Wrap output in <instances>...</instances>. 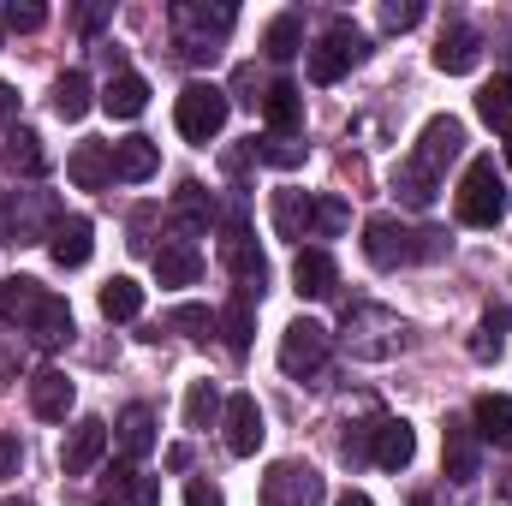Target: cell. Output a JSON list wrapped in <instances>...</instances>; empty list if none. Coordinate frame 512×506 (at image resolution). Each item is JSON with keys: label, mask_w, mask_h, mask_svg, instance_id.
Masks as SVG:
<instances>
[{"label": "cell", "mask_w": 512, "mask_h": 506, "mask_svg": "<svg viewBox=\"0 0 512 506\" xmlns=\"http://www.w3.org/2000/svg\"><path fill=\"white\" fill-rule=\"evenodd\" d=\"M0 161H6V173H18V179H42V173H48V149H42V137H36L30 126L6 131Z\"/></svg>", "instance_id": "20"}, {"label": "cell", "mask_w": 512, "mask_h": 506, "mask_svg": "<svg viewBox=\"0 0 512 506\" xmlns=\"http://www.w3.org/2000/svg\"><path fill=\"white\" fill-rule=\"evenodd\" d=\"M346 227H352L346 197H316V203H310V239H340Z\"/></svg>", "instance_id": "37"}, {"label": "cell", "mask_w": 512, "mask_h": 506, "mask_svg": "<svg viewBox=\"0 0 512 506\" xmlns=\"http://www.w3.org/2000/svg\"><path fill=\"white\" fill-rule=\"evenodd\" d=\"M322 501H328V483H322L310 465H298V459L268 465V477H262V506H322Z\"/></svg>", "instance_id": "9"}, {"label": "cell", "mask_w": 512, "mask_h": 506, "mask_svg": "<svg viewBox=\"0 0 512 506\" xmlns=\"http://www.w3.org/2000/svg\"><path fill=\"white\" fill-rule=\"evenodd\" d=\"M507 167H512V137H507Z\"/></svg>", "instance_id": "51"}, {"label": "cell", "mask_w": 512, "mask_h": 506, "mask_svg": "<svg viewBox=\"0 0 512 506\" xmlns=\"http://www.w3.org/2000/svg\"><path fill=\"white\" fill-rule=\"evenodd\" d=\"M477 60H483V36H477L471 24L441 30V42H435V66H441V72H453V78H459V72H471Z\"/></svg>", "instance_id": "23"}, {"label": "cell", "mask_w": 512, "mask_h": 506, "mask_svg": "<svg viewBox=\"0 0 512 506\" xmlns=\"http://www.w3.org/2000/svg\"><path fill=\"white\" fill-rule=\"evenodd\" d=\"M167 328H179L185 340H209V334H215V310H203V304H179V310H167Z\"/></svg>", "instance_id": "41"}, {"label": "cell", "mask_w": 512, "mask_h": 506, "mask_svg": "<svg viewBox=\"0 0 512 506\" xmlns=\"http://www.w3.org/2000/svg\"><path fill=\"white\" fill-rule=\"evenodd\" d=\"M90 251H96V227H90L84 215H60L54 233H48V256H54L60 268H84Z\"/></svg>", "instance_id": "17"}, {"label": "cell", "mask_w": 512, "mask_h": 506, "mask_svg": "<svg viewBox=\"0 0 512 506\" xmlns=\"http://www.w3.org/2000/svg\"><path fill=\"white\" fill-rule=\"evenodd\" d=\"M251 149H256L262 167H280V173L304 167V143H298V137H274V131H262V137H251Z\"/></svg>", "instance_id": "36"}, {"label": "cell", "mask_w": 512, "mask_h": 506, "mask_svg": "<svg viewBox=\"0 0 512 506\" xmlns=\"http://www.w3.org/2000/svg\"><path fill=\"white\" fill-rule=\"evenodd\" d=\"M417 18H423V6H417V0H387V6H382V24H387V30H411Z\"/></svg>", "instance_id": "44"}, {"label": "cell", "mask_w": 512, "mask_h": 506, "mask_svg": "<svg viewBox=\"0 0 512 506\" xmlns=\"http://www.w3.org/2000/svg\"><path fill=\"white\" fill-rule=\"evenodd\" d=\"M185 506H227V501H221L215 483H191V489H185Z\"/></svg>", "instance_id": "48"}, {"label": "cell", "mask_w": 512, "mask_h": 506, "mask_svg": "<svg viewBox=\"0 0 512 506\" xmlns=\"http://www.w3.org/2000/svg\"><path fill=\"white\" fill-rule=\"evenodd\" d=\"M221 262H227V274L239 280V292H256L262 298V286H268V256L256 245V233L245 227V215L233 209V221H227V233H221Z\"/></svg>", "instance_id": "8"}, {"label": "cell", "mask_w": 512, "mask_h": 506, "mask_svg": "<svg viewBox=\"0 0 512 506\" xmlns=\"http://www.w3.org/2000/svg\"><path fill=\"white\" fill-rule=\"evenodd\" d=\"M262 120H268L274 137H298V131H304V90L286 84V78L268 84V90H262Z\"/></svg>", "instance_id": "18"}, {"label": "cell", "mask_w": 512, "mask_h": 506, "mask_svg": "<svg viewBox=\"0 0 512 506\" xmlns=\"http://www.w3.org/2000/svg\"><path fill=\"white\" fill-rule=\"evenodd\" d=\"M393 191H399V203H411V209H429V203H435V191H441V179H429L423 167H411V161H405V167L393 173Z\"/></svg>", "instance_id": "40"}, {"label": "cell", "mask_w": 512, "mask_h": 506, "mask_svg": "<svg viewBox=\"0 0 512 506\" xmlns=\"http://www.w3.org/2000/svg\"><path fill=\"white\" fill-rule=\"evenodd\" d=\"M131 506H161V483L155 477H137L131 483Z\"/></svg>", "instance_id": "47"}, {"label": "cell", "mask_w": 512, "mask_h": 506, "mask_svg": "<svg viewBox=\"0 0 512 506\" xmlns=\"http://www.w3.org/2000/svg\"><path fill=\"white\" fill-rule=\"evenodd\" d=\"M155 167H161V149H155L149 137H126V143H114V179H126V185H143Z\"/></svg>", "instance_id": "29"}, {"label": "cell", "mask_w": 512, "mask_h": 506, "mask_svg": "<svg viewBox=\"0 0 512 506\" xmlns=\"http://www.w3.org/2000/svg\"><path fill=\"white\" fill-rule=\"evenodd\" d=\"M102 453H108V423L102 417H84V423H72V435L60 447V471L66 477H84V471H96Z\"/></svg>", "instance_id": "15"}, {"label": "cell", "mask_w": 512, "mask_h": 506, "mask_svg": "<svg viewBox=\"0 0 512 506\" xmlns=\"http://www.w3.org/2000/svg\"><path fill=\"white\" fill-rule=\"evenodd\" d=\"M399 340H405V322L393 310H382V304H352L346 310V346L358 358H387Z\"/></svg>", "instance_id": "7"}, {"label": "cell", "mask_w": 512, "mask_h": 506, "mask_svg": "<svg viewBox=\"0 0 512 506\" xmlns=\"http://www.w3.org/2000/svg\"><path fill=\"white\" fill-rule=\"evenodd\" d=\"M221 411H227L221 387H215V381H191V393H185V423H191V429H209Z\"/></svg>", "instance_id": "38"}, {"label": "cell", "mask_w": 512, "mask_h": 506, "mask_svg": "<svg viewBox=\"0 0 512 506\" xmlns=\"http://www.w3.org/2000/svg\"><path fill=\"white\" fill-rule=\"evenodd\" d=\"M459 221L465 227H501L507 221V179L495 167V155H477L459 179Z\"/></svg>", "instance_id": "2"}, {"label": "cell", "mask_w": 512, "mask_h": 506, "mask_svg": "<svg viewBox=\"0 0 512 506\" xmlns=\"http://www.w3.org/2000/svg\"><path fill=\"white\" fill-rule=\"evenodd\" d=\"M0 36H6V24H0Z\"/></svg>", "instance_id": "53"}, {"label": "cell", "mask_w": 512, "mask_h": 506, "mask_svg": "<svg viewBox=\"0 0 512 506\" xmlns=\"http://www.w3.org/2000/svg\"><path fill=\"white\" fill-rule=\"evenodd\" d=\"M173 227H179V233H209V227H215V197H209L197 179H185V185L173 191Z\"/></svg>", "instance_id": "24"}, {"label": "cell", "mask_w": 512, "mask_h": 506, "mask_svg": "<svg viewBox=\"0 0 512 506\" xmlns=\"http://www.w3.org/2000/svg\"><path fill=\"white\" fill-rule=\"evenodd\" d=\"M471 429H477V441H489V447H512V399L507 393H483L477 411H471Z\"/></svg>", "instance_id": "27"}, {"label": "cell", "mask_w": 512, "mask_h": 506, "mask_svg": "<svg viewBox=\"0 0 512 506\" xmlns=\"http://www.w3.org/2000/svg\"><path fill=\"white\" fill-rule=\"evenodd\" d=\"M292 286H298V298H334V286H340L334 256L328 251H298V262H292Z\"/></svg>", "instance_id": "22"}, {"label": "cell", "mask_w": 512, "mask_h": 506, "mask_svg": "<svg viewBox=\"0 0 512 506\" xmlns=\"http://www.w3.org/2000/svg\"><path fill=\"white\" fill-rule=\"evenodd\" d=\"M197 274H203V256H197L191 239H167V245L155 251V280H161V286H191Z\"/></svg>", "instance_id": "25"}, {"label": "cell", "mask_w": 512, "mask_h": 506, "mask_svg": "<svg viewBox=\"0 0 512 506\" xmlns=\"http://www.w3.org/2000/svg\"><path fill=\"white\" fill-rule=\"evenodd\" d=\"M12 114H18V90L0 84V126H12Z\"/></svg>", "instance_id": "49"}, {"label": "cell", "mask_w": 512, "mask_h": 506, "mask_svg": "<svg viewBox=\"0 0 512 506\" xmlns=\"http://www.w3.org/2000/svg\"><path fill=\"white\" fill-rule=\"evenodd\" d=\"M239 24V12L233 6H191V0H179L173 6V30H179V54L185 60H197V66H209L215 54H221V36Z\"/></svg>", "instance_id": "3"}, {"label": "cell", "mask_w": 512, "mask_h": 506, "mask_svg": "<svg viewBox=\"0 0 512 506\" xmlns=\"http://www.w3.org/2000/svg\"><path fill=\"white\" fill-rule=\"evenodd\" d=\"M90 102H96V90H90V78H84L78 66L54 78V114H60V120H84Z\"/></svg>", "instance_id": "32"}, {"label": "cell", "mask_w": 512, "mask_h": 506, "mask_svg": "<svg viewBox=\"0 0 512 506\" xmlns=\"http://www.w3.org/2000/svg\"><path fill=\"white\" fill-rule=\"evenodd\" d=\"M78 405V387L66 381V370H54V364H42L36 376H30V411L42 417V423H66V411Z\"/></svg>", "instance_id": "16"}, {"label": "cell", "mask_w": 512, "mask_h": 506, "mask_svg": "<svg viewBox=\"0 0 512 506\" xmlns=\"http://www.w3.org/2000/svg\"><path fill=\"white\" fill-rule=\"evenodd\" d=\"M262 48H268V60H292V54L304 48V18H298V12H280V18H268V30H262Z\"/></svg>", "instance_id": "34"}, {"label": "cell", "mask_w": 512, "mask_h": 506, "mask_svg": "<svg viewBox=\"0 0 512 506\" xmlns=\"http://www.w3.org/2000/svg\"><path fill=\"white\" fill-rule=\"evenodd\" d=\"M334 506H376V501H370V495H358V489H346V495H340Z\"/></svg>", "instance_id": "50"}, {"label": "cell", "mask_w": 512, "mask_h": 506, "mask_svg": "<svg viewBox=\"0 0 512 506\" xmlns=\"http://www.w3.org/2000/svg\"><path fill=\"white\" fill-rule=\"evenodd\" d=\"M477 114H483L495 131H507V137H512V72H507V78H495V84H483Z\"/></svg>", "instance_id": "39"}, {"label": "cell", "mask_w": 512, "mask_h": 506, "mask_svg": "<svg viewBox=\"0 0 512 506\" xmlns=\"http://www.w3.org/2000/svg\"><path fill=\"white\" fill-rule=\"evenodd\" d=\"M54 221H60V209L48 191H6L0 197V245H36L54 233Z\"/></svg>", "instance_id": "5"}, {"label": "cell", "mask_w": 512, "mask_h": 506, "mask_svg": "<svg viewBox=\"0 0 512 506\" xmlns=\"http://www.w3.org/2000/svg\"><path fill=\"white\" fill-rule=\"evenodd\" d=\"M310 203L316 197H304V191H274V233L280 239H304L310 233Z\"/></svg>", "instance_id": "33"}, {"label": "cell", "mask_w": 512, "mask_h": 506, "mask_svg": "<svg viewBox=\"0 0 512 506\" xmlns=\"http://www.w3.org/2000/svg\"><path fill=\"white\" fill-rule=\"evenodd\" d=\"M364 256H370V268L393 274V268L411 262V233H405L393 215H370V221H364Z\"/></svg>", "instance_id": "13"}, {"label": "cell", "mask_w": 512, "mask_h": 506, "mask_svg": "<svg viewBox=\"0 0 512 506\" xmlns=\"http://www.w3.org/2000/svg\"><path fill=\"white\" fill-rule=\"evenodd\" d=\"M322 364H328V328L310 322V316H298L280 334V370L286 376H322Z\"/></svg>", "instance_id": "10"}, {"label": "cell", "mask_w": 512, "mask_h": 506, "mask_svg": "<svg viewBox=\"0 0 512 506\" xmlns=\"http://www.w3.org/2000/svg\"><path fill=\"white\" fill-rule=\"evenodd\" d=\"M120 453L126 459H149L155 453V411L149 405H126L120 411Z\"/></svg>", "instance_id": "31"}, {"label": "cell", "mask_w": 512, "mask_h": 506, "mask_svg": "<svg viewBox=\"0 0 512 506\" xmlns=\"http://www.w3.org/2000/svg\"><path fill=\"white\" fill-rule=\"evenodd\" d=\"M0 506H30V501H0Z\"/></svg>", "instance_id": "52"}, {"label": "cell", "mask_w": 512, "mask_h": 506, "mask_svg": "<svg viewBox=\"0 0 512 506\" xmlns=\"http://www.w3.org/2000/svg\"><path fill=\"white\" fill-rule=\"evenodd\" d=\"M215 328L227 334V352L245 358L251 352V334H256V292H233V304L215 316Z\"/></svg>", "instance_id": "26"}, {"label": "cell", "mask_w": 512, "mask_h": 506, "mask_svg": "<svg viewBox=\"0 0 512 506\" xmlns=\"http://www.w3.org/2000/svg\"><path fill=\"white\" fill-rule=\"evenodd\" d=\"M0 24H6V30H42V24H48V6H36V0H6V6H0Z\"/></svg>", "instance_id": "42"}, {"label": "cell", "mask_w": 512, "mask_h": 506, "mask_svg": "<svg viewBox=\"0 0 512 506\" xmlns=\"http://www.w3.org/2000/svg\"><path fill=\"white\" fill-rule=\"evenodd\" d=\"M364 54H370L364 30H358V24H346V18H334V24H328V36L310 48V78H316V84H340Z\"/></svg>", "instance_id": "6"}, {"label": "cell", "mask_w": 512, "mask_h": 506, "mask_svg": "<svg viewBox=\"0 0 512 506\" xmlns=\"http://www.w3.org/2000/svg\"><path fill=\"white\" fill-rule=\"evenodd\" d=\"M0 322L18 328V334H24L30 346H42V352H54V346L72 340V304H66L60 292H48L42 280H24V274L0 280Z\"/></svg>", "instance_id": "1"}, {"label": "cell", "mask_w": 512, "mask_h": 506, "mask_svg": "<svg viewBox=\"0 0 512 506\" xmlns=\"http://www.w3.org/2000/svg\"><path fill=\"white\" fill-rule=\"evenodd\" d=\"M18 465H24L18 435H0V483H12V477H18Z\"/></svg>", "instance_id": "46"}, {"label": "cell", "mask_w": 512, "mask_h": 506, "mask_svg": "<svg viewBox=\"0 0 512 506\" xmlns=\"http://www.w3.org/2000/svg\"><path fill=\"white\" fill-rule=\"evenodd\" d=\"M221 417H227V453H233V459H251L256 447H262V435H268V429H262V405H256V393H233Z\"/></svg>", "instance_id": "14"}, {"label": "cell", "mask_w": 512, "mask_h": 506, "mask_svg": "<svg viewBox=\"0 0 512 506\" xmlns=\"http://www.w3.org/2000/svg\"><path fill=\"white\" fill-rule=\"evenodd\" d=\"M66 173H72V185L78 191H102L108 179H114V143H78L72 149V161H66Z\"/></svg>", "instance_id": "21"}, {"label": "cell", "mask_w": 512, "mask_h": 506, "mask_svg": "<svg viewBox=\"0 0 512 506\" xmlns=\"http://www.w3.org/2000/svg\"><path fill=\"white\" fill-rule=\"evenodd\" d=\"M227 114H233V96L221 90V84H185L179 90V102H173V126L185 131L191 143H209V137H221L227 131Z\"/></svg>", "instance_id": "4"}, {"label": "cell", "mask_w": 512, "mask_h": 506, "mask_svg": "<svg viewBox=\"0 0 512 506\" xmlns=\"http://www.w3.org/2000/svg\"><path fill=\"white\" fill-rule=\"evenodd\" d=\"M441 465H447V483H477L483 477V441L465 417H447L441 429Z\"/></svg>", "instance_id": "11"}, {"label": "cell", "mask_w": 512, "mask_h": 506, "mask_svg": "<svg viewBox=\"0 0 512 506\" xmlns=\"http://www.w3.org/2000/svg\"><path fill=\"white\" fill-rule=\"evenodd\" d=\"M447 251H453V239H447L441 227H417V233H411V262H441Z\"/></svg>", "instance_id": "43"}, {"label": "cell", "mask_w": 512, "mask_h": 506, "mask_svg": "<svg viewBox=\"0 0 512 506\" xmlns=\"http://www.w3.org/2000/svg\"><path fill=\"white\" fill-rule=\"evenodd\" d=\"M137 310H143V286H137L131 274H114V280L102 286V316H108V322H131Z\"/></svg>", "instance_id": "35"}, {"label": "cell", "mask_w": 512, "mask_h": 506, "mask_svg": "<svg viewBox=\"0 0 512 506\" xmlns=\"http://www.w3.org/2000/svg\"><path fill=\"white\" fill-rule=\"evenodd\" d=\"M507 328H512V310L507 304H489V310H483V328L471 334V358H477V364H495V358L507 352Z\"/></svg>", "instance_id": "30"}, {"label": "cell", "mask_w": 512, "mask_h": 506, "mask_svg": "<svg viewBox=\"0 0 512 506\" xmlns=\"http://www.w3.org/2000/svg\"><path fill=\"white\" fill-rule=\"evenodd\" d=\"M233 102H245V108H262V84H256V66H239V72H233Z\"/></svg>", "instance_id": "45"}, {"label": "cell", "mask_w": 512, "mask_h": 506, "mask_svg": "<svg viewBox=\"0 0 512 506\" xmlns=\"http://www.w3.org/2000/svg\"><path fill=\"white\" fill-rule=\"evenodd\" d=\"M370 459H376L382 471H405V465L417 459V435H411V423H405V417H382V423H376Z\"/></svg>", "instance_id": "19"}, {"label": "cell", "mask_w": 512, "mask_h": 506, "mask_svg": "<svg viewBox=\"0 0 512 506\" xmlns=\"http://www.w3.org/2000/svg\"><path fill=\"white\" fill-rule=\"evenodd\" d=\"M102 108H108L114 120H137V114L149 108V84H143L137 72H114V78L102 84Z\"/></svg>", "instance_id": "28"}, {"label": "cell", "mask_w": 512, "mask_h": 506, "mask_svg": "<svg viewBox=\"0 0 512 506\" xmlns=\"http://www.w3.org/2000/svg\"><path fill=\"white\" fill-rule=\"evenodd\" d=\"M459 149H465V126H459L453 114H435V120L423 126V137H417V149H411V167H423L429 179H441V167H447Z\"/></svg>", "instance_id": "12"}]
</instances>
